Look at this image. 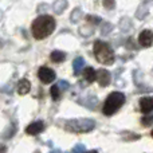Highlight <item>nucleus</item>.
Instances as JSON below:
<instances>
[{"label":"nucleus","mask_w":153,"mask_h":153,"mask_svg":"<svg viewBox=\"0 0 153 153\" xmlns=\"http://www.w3.org/2000/svg\"><path fill=\"white\" fill-rule=\"evenodd\" d=\"M51 97H53L54 101H58L59 97H61V90L58 89V86H56V85L51 86Z\"/></svg>","instance_id":"nucleus-14"},{"label":"nucleus","mask_w":153,"mask_h":153,"mask_svg":"<svg viewBox=\"0 0 153 153\" xmlns=\"http://www.w3.org/2000/svg\"><path fill=\"white\" fill-rule=\"evenodd\" d=\"M140 110L143 113H149L153 110V97H143L140 100Z\"/></svg>","instance_id":"nucleus-9"},{"label":"nucleus","mask_w":153,"mask_h":153,"mask_svg":"<svg viewBox=\"0 0 153 153\" xmlns=\"http://www.w3.org/2000/svg\"><path fill=\"white\" fill-rule=\"evenodd\" d=\"M30 90H31V83H30L28 79H26V78L20 79L19 83H18V93L19 94L24 95V94H27Z\"/></svg>","instance_id":"nucleus-10"},{"label":"nucleus","mask_w":153,"mask_h":153,"mask_svg":"<svg viewBox=\"0 0 153 153\" xmlns=\"http://www.w3.org/2000/svg\"><path fill=\"white\" fill-rule=\"evenodd\" d=\"M38 76L43 83H51L55 79V71L51 70L50 67H40L38 71Z\"/></svg>","instance_id":"nucleus-5"},{"label":"nucleus","mask_w":153,"mask_h":153,"mask_svg":"<svg viewBox=\"0 0 153 153\" xmlns=\"http://www.w3.org/2000/svg\"><path fill=\"white\" fill-rule=\"evenodd\" d=\"M55 19L50 15H40L32 22V35H34L35 39L40 40V39H45V38L50 36L51 34L54 32L55 30Z\"/></svg>","instance_id":"nucleus-1"},{"label":"nucleus","mask_w":153,"mask_h":153,"mask_svg":"<svg viewBox=\"0 0 153 153\" xmlns=\"http://www.w3.org/2000/svg\"><path fill=\"white\" fill-rule=\"evenodd\" d=\"M56 86H58V89H59V90H67V89H69L70 85L67 83L66 81H59L58 83H56Z\"/></svg>","instance_id":"nucleus-15"},{"label":"nucleus","mask_w":153,"mask_h":153,"mask_svg":"<svg viewBox=\"0 0 153 153\" xmlns=\"http://www.w3.org/2000/svg\"><path fill=\"white\" fill-rule=\"evenodd\" d=\"M152 137H153V130H152Z\"/></svg>","instance_id":"nucleus-20"},{"label":"nucleus","mask_w":153,"mask_h":153,"mask_svg":"<svg viewBox=\"0 0 153 153\" xmlns=\"http://www.w3.org/2000/svg\"><path fill=\"white\" fill-rule=\"evenodd\" d=\"M95 128V122L91 118H74L65 124V129L71 133H87Z\"/></svg>","instance_id":"nucleus-3"},{"label":"nucleus","mask_w":153,"mask_h":153,"mask_svg":"<svg viewBox=\"0 0 153 153\" xmlns=\"http://www.w3.org/2000/svg\"><path fill=\"white\" fill-rule=\"evenodd\" d=\"M83 151H85V145L78 144V145H75L74 149H73L71 152H69V153H83Z\"/></svg>","instance_id":"nucleus-16"},{"label":"nucleus","mask_w":153,"mask_h":153,"mask_svg":"<svg viewBox=\"0 0 153 153\" xmlns=\"http://www.w3.org/2000/svg\"><path fill=\"white\" fill-rule=\"evenodd\" d=\"M94 55L97 58V61L102 65H113L114 62V53L111 50V47L108 43L102 42V40H97L94 42Z\"/></svg>","instance_id":"nucleus-2"},{"label":"nucleus","mask_w":153,"mask_h":153,"mask_svg":"<svg viewBox=\"0 0 153 153\" xmlns=\"http://www.w3.org/2000/svg\"><path fill=\"white\" fill-rule=\"evenodd\" d=\"M83 76L87 82H94L97 79V71H95L93 67H87L83 71Z\"/></svg>","instance_id":"nucleus-11"},{"label":"nucleus","mask_w":153,"mask_h":153,"mask_svg":"<svg viewBox=\"0 0 153 153\" xmlns=\"http://www.w3.org/2000/svg\"><path fill=\"white\" fill-rule=\"evenodd\" d=\"M86 153H98L97 151H90V152H86Z\"/></svg>","instance_id":"nucleus-18"},{"label":"nucleus","mask_w":153,"mask_h":153,"mask_svg":"<svg viewBox=\"0 0 153 153\" xmlns=\"http://www.w3.org/2000/svg\"><path fill=\"white\" fill-rule=\"evenodd\" d=\"M125 102V95L120 91H113L108 95L105 103H103L102 111L105 116H111L114 114Z\"/></svg>","instance_id":"nucleus-4"},{"label":"nucleus","mask_w":153,"mask_h":153,"mask_svg":"<svg viewBox=\"0 0 153 153\" xmlns=\"http://www.w3.org/2000/svg\"><path fill=\"white\" fill-rule=\"evenodd\" d=\"M65 58H66V55H65V53H62V51H53V53H51V61L55 62V63L63 62Z\"/></svg>","instance_id":"nucleus-13"},{"label":"nucleus","mask_w":153,"mask_h":153,"mask_svg":"<svg viewBox=\"0 0 153 153\" xmlns=\"http://www.w3.org/2000/svg\"><path fill=\"white\" fill-rule=\"evenodd\" d=\"M51 153H61V152H59V151H53Z\"/></svg>","instance_id":"nucleus-19"},{"label":"nucleus","mask_w":153,"mask_h":153,"mask_svg":"<svg viewBox=\"0 0 153 153\" xmlns=\"http://www.w3.org/2000/svg\"><path fill=\"white\" fill-rule=\"evenodd\" d=\"M0 153H5V146L4 145H0Z\"/></svg>","instance_id":"nucleus-17"},{"label":"nucleus","mask_w":153,"mask_h":153,"mask_svg":"<svg viewBox=\"0 0 153 153\" xmlns=\"http://www.w3.org/2000/svg\"><path fill=\"white\" fill-rule=\"evenodd\" d=\"M97 81H98V83L101 85V86H108L109 83H110V81H111V76H110V73L108 71V70H105V69H101V70H98L97 71Z\"/></svg>","instance_id":"nucleus-8"},{"label":"nucleus","mask_w":153,"mask_h":153,"mask_svg":"<svg viewBox=\"0 0 153 153\" xmlns=\"http://www.w3.org/2000/svg\"><path fill=\"white\" fill-rule=\"evenodd\" d=\"M43 129H45V124H43L42 121H36V122L30 124L26 128V133L27 134H31V136H36V134H39V133H42Z\"/></svg>","instance_id":"nucleus-7"},{"label":"nucleus","mask_w":153,"mask_h":153,"mask_svg":"<svg viewBox=\"0 0 153 153\" xmlns=\"http://www.w3.org/2000/svg\"><path fill=\"white\" fill-rule=\"evenodd\" d=\"M85 66V59L82 58V56H78V58L74 59V62H73V69H74V73L76 75L81 73V70L83 69Z\"/></svg>","instance_id":"nucleus-12"},{"label":"nucleus","mask_w":153,"mask_h":153,"mask_svg":"<svg viewBox=\"0 0 153 153\" xmlns=\"http://www.w3.org/2000/svg\"><path fill=\"white\" fill-rule=\"evenodd\" d=\"M138 42L143 47H151L153 45V32L151 30H144L138 36Z\"/></svg>","instance_id":"nucleus-6"}]
</instances>
